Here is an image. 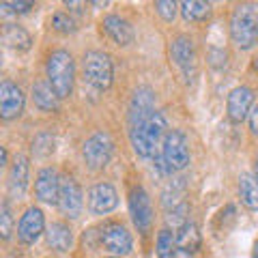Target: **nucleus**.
<instances>
[{
    "instance_id": "nucleus-1",
    "label": "nucleus",
    "mask_w": 258,
    "mask_h": 258,
    "mask_svg": "<svg viewBox=\"0 0 258 258\" xmlns=\"http://www.w3.org/2000/svg\"><path fill=\"white\" fill-rule=\"evenodd\" d=\"M45 78L58 99H67L74 93L76 82V60L69 50H54L45 60Z\"/></svg>"
},
{
    "instance_id": "nucleus-2",
    "label": "nucleus",
    "mask_w": 258,
    "mask_h": 258,
    "mask_svg": "<svg viewBox=\"0 0 258 258\" xmlns=\"http://www.w3.org/2000/svg\"><path fill=\"white\" fill-rule=\"evenodd\" d=\"M230 39L241 50H252L258 43V7L237 5L230 15Z\"/></svg>"
},
{
    "instance_id": "nucleus-3",
    "label": "nucleus",
    "mask_w": 258,
    "mask_h": 258,
    "mask_svg": "<svg viewBox=\"0 0 258 258\" xmlns=\"http://www.w3.org/2000/svg\"><path fill=\"white\" fill-rule=\"evenodd\" d=\"M82 74L84 80L97 91H108L114 82V62L110 54L101 50H88L82 56Z\"/></svg>"
},
{
    "instance_id": "nucleus-4",
    "label": "nucleus",
    "mask_w": 258,
    "mask_h": 258,
    "mask_svg": "<svg viewBox=\"0 0 258 258\" xmlns=\"http://www.w3.org/2000/svg\"><path fill=\"white\" fill-rule=\"evenodd\" d=\"M114 153V140L108 132H95L91 138L82 144V159L91 170H103Z\"/></svg>"
},
{
    "instance_id": "nucleus-5",
    "label": "nucleus",
    "mask_w": 258,
    "mask_h": 258,
    "mask_svg": "<svg viewBox=\"0 0 258 258\" xmlns=\"http://www.w3.org/2000/svg\"><path fill=\"white\" fill-rule=\"evenodd\" d=\"M161 155H164L168 168L172 172H181L189 166L191 155H189V142L183 129H170L168 136L161 144Z\"/></svg>"
},
{
    "instance_id": "nucleus-6",
    "label": "nucleus",
    "mask_w": 258,
    "mask_h": 258,
    "mask_svg": "<svg viewBox=\"0 0 258 258\" xmlns=\"http://www.w3.org/2000/svg\"><path fill=\"white\" fill-rule=\"evenodd\" d=\"M129 215H132L134 226L138 228V232L147 235L153 226V205L147 189L142 185H136L129 191Z\"/></svg>"
},
{
    "instance_id": "nucleus-7",
    "label": "nucleus",
    "mask_w": 258,
    "mask_h": 258,
    "mask_svg": "<svg viewBox=\"0 0 258 258\" xmlns=\"http://www.w3.org/2000/svg\"><path fill=\"white\" fill-rule=\"evenodd\" d=\"M58 209L69 220H78L84 209L82 187L74 176H60V194H58Z\"/></svg>"
},
{
    "instance_id": "nucleus-8",
    "label": "nucleus",
    "mask_w": 258,
    "mask_h": 258,
    "mask_svg": "<svg viewBox=\"0 0 258 258\" xmlns=\"http://www.w3.org/2000/svg\"><path fill=\"white\" fill-rule=\"evenodd\" d=\"M170 58L187 80H191L196 76V45H194L191 37L179 35V37L172 39L170 41Z\"/></svg>"
},
{
    "instance_id": "nucleus-9",
    "label": "nucleus",
    "mask_w": 258,
    "mask_h": 258,
    "mask_svg": "<svg viewBox=\"0 0 258 258\" xmlns=\"http://www.w3.org/2000/svg\"><path fill=\"white\" fill-rule=\"evenodd\" d=\"M118 207V191L112 183L101 181L88 189V211L93 215H108Z\"/></svg>"
},
{
    "instance_id": "nucleus-10",
    "label": "nucleus",
    "mask_w": 258,
    "mask_h": 258,
    "mask_svg": "<svg viewBox=\"0 0 258 258\" xmlns=\"http://www.w3.org/2000/svg\"><path fill=\"white\" fill-rule=\"evenodd\" d=\"M24 106H26V95L22 88L13 84L11 80H3V84H0V118L13 120L22 116Z\"/></svg>"
},
{
    "instance_id": "nucleus-11",
    "label": "nucleus",
    "mask_w": 258,
    "mask_h": 258,
    "mask_svg": "<svg viewBox=\"0 0 258 258\" xmlns=\"http://www.w3.org/2000/svg\"><path fill=\"white\" fill-rule=\"evenodd\" d=\"M254 106V91L249 86H237L228 93L226 99V112H228L230 123L241 125L245 118H249V112Z\"/></svg>"
},
{
    "instance_id": "nucleus-12",
    "label": "nucleus",
    "mask_w": 258,
    "mask_h": 258,
    "mask_svg": "<svg viewBox=\"0 0 258 258\" xmlns=\"http://www.w3.org/2000/svg\"><path fill=\"white\" fill-rule=\"evenodd\" d=\"M45 232V215L39 207H28L26 213L20 217L18 224V239L24 245L37 243L41 235Z\"/></svg>"
},
{
    "instance_id": "nucleus-13",
    "label": "nucleus",
    "mask_w": 258,
    "mask_h": 258,
    "mask_svg": "<svg viewBox=\"0 0 258 258\" xmlns=\"http://www.w3.org/2000/svg\"><path fill=\"white\" fill-rule=\"evenodd\" d=\"M155 112H157L155 110V95H153L149 86H140L138 91L132 95V101H129V112H127L129 127L149 120Z\"/></svg>"
},
{
    "instance_id": "nucleus-14",
    "label": "nucleus",
    "mask_w": 258,
    "mask_h": 258,
    "mask_svg": "<svg viewBox=\"0 0 258 258\" xmlns=\"http://www.w3.org/2000/svg\"><path fill=\"white\" fill-rule=\"evenodd\" d=\"M101 245L114 256H125L134 249V239L123 224H108L99 235Z\"/></svg>"
},
{
    "instance_id": "nucleus-15",
    "label": "nucleus",
    "mask_w": 258,
    "mask_h": 258,
    "mask_svg": "<svg viewBox=\"0 0 258 258\" xmlns=\"http://www.w3.org/2000/svg\"><path fill=\"white\" fill-rule=\"evenodd\" d=\"M60 176L54 168H41L35 179V196L47 205H58Z\"/></svg>"
},
{
    "instance_id": "nucleus-16",
    "label": "nucleus",
    "mask_w": 258,
    "mask_h": 258,
    "mask_svg": "<svg viewBox=\"0 0 258 258\" xmlns=\"http://www.w3.org/2000/svg\"><path fill=\"white\" fill-rule=\"evenodd\" d=\"M28 176H30V164L26 155H15L11 170H9V179H7V187H9L11 198H24V194L28 189Z\"/></svg>"
},
{
    "instance_id": "nucleus-17",
    "label": "nucleus",
    "mask_w": 258,
    "mask_h": 258,
    "mask_svg": "<svg viewBox=\"0 0 258 258\" xmlns=\"http://www.w3.org/2000/svg\"><path fill=\"white\" fill-rule=\"evenodd\" d=\"M101 26H103V30H106V35H108L116 45L127 47V45L134 43V39H136L134 26H132V24H129L125 18H120V15H114V13L106 15V18L101 20Z\"/></svg>"
},
{
    "instance_id": "nucleus-18",
    "label": "nucleus",
    "mask_w": 258,
    "mask_h": 258,
    "mask_svg": "<svg viewBox=\"0 0 258 258\" xmlns=\"http://www.w3.org/2000/svg\"><path fill=\"white\" fill-rule=\"evenodd\" d=\"M45 237H47V245L56 249V252H69L71 245H74V230L64 222H52L47 226Z\"/></svg>"
},
{
    "instance_id": "nucleus-19",
    "label": "nucleus",
    "mask_w": 258,
    "mask_h": 258,
    "mask_svg": "<svg viewBox=\"0 0 258 258\" xmlns=\"http://www.w3.org/2000/svg\"><path fill=\"white\" fill-rule=\"evenodd\" d=\"M0 37H3V43L7 47H11V50H15V52H26L32 47L30 32L24 26H18V24H5Z\"/></svg>"
},
{
    "instance_id": "nucleus-20",
    "label": "nucleus",
    "mask_w": 258,
    "mask_h": 258,
    "mask_svg": "<svg viewBox=\"0 0 258 258\" xmlns=\"http://www.w3.org/2000/svg\"><path fill=\"white\" fill-rule=\"evenodd\" d=\"M176 237V247L183 249V252L196 254L200 245H203V237H200V228L194 222H185L183 226H179L174 232Z\"/></svg>"
},
{
    "instance_id": "nucleus-21",
    "label": "nucleus",
    "mask_w": 258,
    "mask_h": 258,
    "mask_svg": "<svg viewBox=\"0 0 258 258\" xmlns=\"http://www.w3.org/2000/svg\"><path fill=\"white\" fill-rule=\"evenodd\" d=\"M32 101L43 112H54L58 108V95L54 93V88L50 86L47 80H37V82L32 84Z\"/></svg>"
},
{
    "instance_id": "nucleus-22",
    "label": "nucleus",
    "mask_w": 258,
    "mask_h": 258,
    "mask_svg": "<svg viewBox=\"0 0 258 258\" xmlns=\"http://www.w3.org/2000/svg\"><path fill=\"white\" fill-rule=\"evenodd\" d=\"M239 198L245 209L258 211V179L254 174H241L239 176Z\"/></svg>"
},
{
    "instance_id": "nucleus-23",
    "label": "nucleus",
    "mask_w": 258,
    "mask_h": 258,
    "mask_svg": "<svg viewBox=\"0 0 258 258\" xmlns=\"http://www.w3.org/2000/svg\"><path fill=\"white\" fill-rule=\"evenodd\" d=\"M213 7L211 3H200V0H185L181 3V15L185 22H205L211 18Z\"/></svg>"
},
{
    "instance_id": "nucleus-24",
    "label": "nucleus",
    "mask_w": 258,
    "mask_h": 258,
    "mask_svg": "<svg viewBox=\"0 0 258 258\" xmlns=\"http://www.w3.org/2000/svg\"><path fill=\"white\" fill-rule=\"evenodd\" d=\"M176 247V237L170 228L159 230L157 235V258H172Z\"/></svg>"
},
{
    "instance_id": "nucleus-25",
    "label": "nucleus",
    "mask_w": 258,
    "mask_h": 258,
    "mask_svg": "<svg viewBox=\"0 0 258 258\" xmlns=\"http://www.w3.org/2000/svg\"><path fill=\"white\" fill-rule=\"evenodd\" d=\"M52 28L56 32H60V35H74V32L78 30V22L71 18L69 13L58 11V13L52 15Z\"/></svg>"
},
{
    "instance_id": "nucleus-26",
    "label": "nucleus",
    "mask_w": 258,
    "mask_h": 258,
    "mask_svg": "<svg viewBox=\"0 0 258 258\" xmlns=\"http://www.w3.org/2000/svg\"><path fill=\"white\" fill-rule=\"evenodd\" d=\"M32 153H35L37 157L52 155L54 153V136L47 134V132H41L35 140H32Z\"/></svg>"
},
{
    "instance_id": "nucleus-27",
    "label": "nucleus",
    "mask_w": 258,
    "mask_h": 258,
    "mask_svg": "<svg viewBox=\"0 0 258 258\" xmlns=\"http://www.w3.org/2000/svg\"><path fill=\"white\" fill-rule=\"evenodd\" d=\"M13 232V211H11V203L9 200H3V205H0V237L5 241L11 237Z\"/></svg>"
},
{
    "instance_id": "nucleus-28",
    "label": "nucleus",
    "mask_w": 258,
    "mask_h": 258,
    "mask_svg": "<svg viewBox=\"0 0 258 258\" xmlns=\"http://www.w3.org/2000/svg\"><path fill=\"white\" fill-rule=\"evenodd\" d=\"M207 60L215 71H224L226 67H228V52H226L224 47L211 45L209 47V52H207Z\"/></svg>"
},
{
    "instance_id": "nucleus-29",
    "label": "nucleus",
    "mask_w": 258,
    "mask_h": 258,
    "mask_svg": "<svg viewBox=\"0 0 258 258\" xmlns=\"http://www.w3.org/2000/svg\"><path fill=\"white\" fill-rule=\"evenodd\" d=\"M181 5H176L174 0H159L155 3V11L159 13V18L164 22H172L176 18V9H179Z\"/></svg>"
},
{
    "instance_id": "nucleus-30",
    "label": "nucleus",
    "mask_w": 258,
    "mask_h": 258,
    "mask_svg": "<svg viewBox=\"0 0 258 258\" xmlns=\"http://www.w3.org/2000/svg\"><path fill=\"white\" fill-rule=\"evenodd\" d=\"M0 9H3V13L24 15V13H30L32 9H35V3H22V0H15V3H3Z\"/></svg>"
},
{
    "instance_id": "nucleus-31",
    "label": "nucleus",
    "mask_w": 258,
    "mask_h": 258,
    "mask_svg": "<svg viewBox=\"0 0 258 258\" xmlns=\"http://www.w3.org/2000/svg\"><path fill=\"white\" fill-rule=\"evenodd\" d=\"M249 129H252V134L258 136V106L252 108V112H249Z\"/></svg>"
},
{
    "instance_id": "nucleus-32",
    "label": "nucleus",
    "mask_w": 258,
    "mask_h": 258,
    "mask_svg": "<svg viewBox=\"0 0 258 258\" xmlns=\"http://www.w3.org/2000/svg\"><path fill=\"white\" fill-rule=\"evenodd\" d=\"M64 7H67V9L71 11V13H82V9H80V7H84V3H74V0H67V3H64Z\"/></svg>"
},
{
    "instance_id": "nucleus-33",
    "label": "nucleus",
    "mask_w": 258,
    "mask_h": 258,
    "mask_svg": "<svg viewBox=\"0 0 258 258\" xmlns=\"http://www.w3.org/2000/svg\"><path fill=\"white\" fill-rule=\"evenodd\" d=\"M7 159H9V155H7V149L5 147H0V166H7Z\"/></svg>"
},
{
    "instance_id": "nucleus-34",
    "label": "nucleus",
    "mask_w": 258,
    "mask_h": 258,
    "mask_svg": "<svg viewBox=\"0 0 258 258\" xmlns=\"http://www.w3.org/2000/svg\"><path fill=\"white\" fill-rule=\"evenodd\" d=\"M252 258H258V243L254 245V252H252Z\"/></svg>"
},
{
    "instance_id": "nucleus-35",
    "label": "nucleus",
    "mask_w": 258,
    "mask_h": 258,
    "mask_svg": "<svg viewBox=\"0 0 258 258\" xmlns=\"http://www.w3.org/2000/svg\"><path fill=\"white\" fill-rule=\"evenodd\" d=\"M254 176L258 179V159H256V164H254Z\"/></svg>"
},
{
    "instance_id": "nucleus-36",
    "label": "nucleus",
    "mask_w": 258,
    "mask_h": 258,
    "mask_svg": "<svg viewBox=\"0 0 258 258\" xmlns=\"http://www.w3.org/2000/svg\"><path fill=\"white\" fill-rule=\"evenodd\" d=\"M254 69L258 71V56H256V58H254Z\"/></svg>"
},
{
    "instance_id": "nucleus-37",
    "label": "nucleus",
    "mask_w": 258,
    "mask_h": 258,
    "mask_svg": "<svg viewBox=\"0 0 258 258\" xmlns=\"http://www.w3.org/2000/svg\"><path fill=\"white\" fill-rule=\"evenodd\" d=\"M108 258H120V256H108Z\"/></svg>"
}]
</instances>
